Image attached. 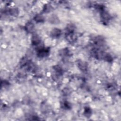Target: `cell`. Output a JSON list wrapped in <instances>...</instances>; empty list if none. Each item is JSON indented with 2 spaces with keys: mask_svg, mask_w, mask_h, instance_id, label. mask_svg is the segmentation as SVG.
I'll return each mask as SVG.
<instances>
[{
  "mask_svg": "<svg viewBox=\"0 0 121 121\" xmlns=\"http://www.w3.org/2000/svg\"><path fill=\"white\" fill-rule=\"evenodd\" d=\"M61 35V31L58 28H55L52 30L51 32V35L52 37H58Z\"/></svg>",
  "mask_w": 121,
  "mask_h": 121,
  "instance_id": "obj_4",
  "label": "cell"
},
{
  "mask_svg": "<svg viewBox=\"0 0 121 121\" xmlns=\"http://www.w3.org/2000/svg\"><path fill=\"white\" fill-rule=\"evenodd\" d=\"M49 52V51L48 49H46L45 48H40L37 52L38 55L39 57H44L46 56Z\"/></svg>",
  "mask_w": 121,
  "mask_h": 121,
  "instance_id": "obj_1",
  "label": "cell"
},
{
  "mask_svg": "<svg viewBox=\"0 0 121 121\" xmlns=\"http://www.w3.org/2000/svg\"><path fill=\"white\" fill-rule=\"evenodd\" d=\"M26 30L28 33H32L34 29V25L32 22L27 23L25 26Z\"/></svg>",
  "mask_w": 121,
  "mask_h": 121,
  "instance_id": "obj_2",
  "label": "cell"
},
{
  "mask_svg": "<svg viewBox=\"0 0 121 121\" xmlns=\"http://www.w3.org/2000/svg\"><path fill=\"white\" fill-rule=\"evenodd\" d=\"M35 20L37 22H42L43 21L44 18L42 16L37 15L35 17Z\"/></svg>",
  "mask_w": 121,
  "mask_h": 121,
  "instance_id": "obj_5",
  "label": "cell"
},
{
  "mask_svg": "<svg viewBox=\"0 0 121 121\" xmlns=\"http://www.w3.org/2000/svg\"><path fill=\"white\" fill-rule=\"evenodd\" d=\"M91 111L90 110V109L86 107V108H85V111H84V114L86 116H89L91 115Z\"/></svg>",
  "mask_w": 121,
  "mask_h": 121,
  "instance_id": "obj_6",
  "label": "cell"
},
{
  "mask_svg": "<svg viewBox=\"0 0 121 121\" xmlns=\"http://www.w3.org/2000/svg\"><path fill=\"white\" fill-rule=\"evenodd\" d=\"M41 42L40 38L37 35H34L32 36V43L34 45H38Z\"/></svg>",
  "mask_w": 121,
  "mask_h": 121,
  "instance_id": "obj_3",
  "label": "cell"
}]
</instances>
